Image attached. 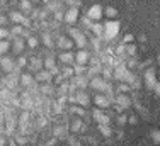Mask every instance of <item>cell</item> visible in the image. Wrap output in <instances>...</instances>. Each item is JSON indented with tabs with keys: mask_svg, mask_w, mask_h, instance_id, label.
I'll return each mask as SVG.
<instances>
[{
	"mask_svg": "<svg viewBox=\"0 0 160 146\" xmlns=\"http://www.w3.org/2000/svg\"><path fill=\"white\" fill-rule=\"evenodd\" d=\"M0 14V146L92 143L112 133L129 73L89 29Z\"/></svg>",
	"mask_w": 160,
	"mask_h": 146,
	"instance_id": "cell-1",
	"label": "cell"
}]
</instances>
